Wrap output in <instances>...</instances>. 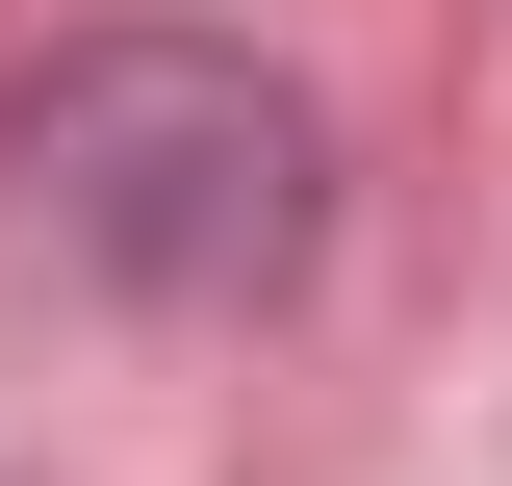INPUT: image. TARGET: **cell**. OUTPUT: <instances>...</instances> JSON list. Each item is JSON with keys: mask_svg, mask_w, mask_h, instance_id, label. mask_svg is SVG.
Returning <instances> with one entry per match:
<instances>
[{"mask_svg": "<svg viewBox=\"0 0 512 486\" xmlns=\"http://www.w3.org/2000/svg\"><path fill=\"white\" fill-rule=\"evenodd\" d=\"M0 180H26V231L77 256V282L128 307H231L308 256V103L256 52H180V26H103V52H52L26 103H0Z\"/></svg>", "mask_w": 512, "mask_h": 486, "instance_id": "6da1fadb", "label": "cell"}]
</instances>
